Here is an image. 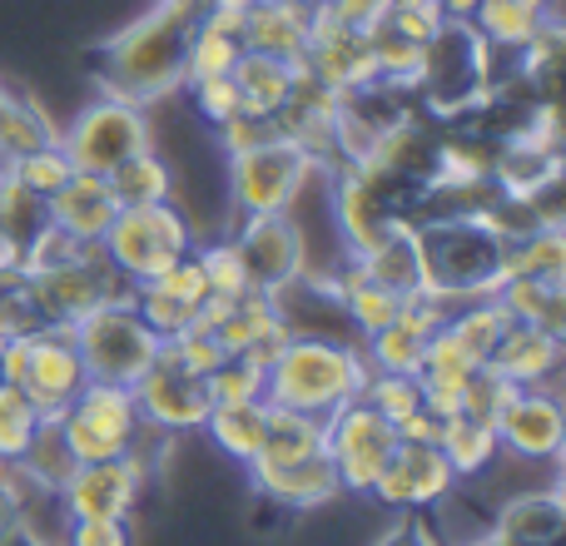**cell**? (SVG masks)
Here are the masks:
<instances>
[{"instance_id": "obj_1", "label": "cell", "mask_w": 566, "mask_h": 546, "mask_svg": "<svg viewBox=\"0 0 566 546\" xmlns=\"http://www.w3.org/2000/svg\"><path fill=\"white\" fill-rule=\"evenodd\" d=\"M199 10L205 0H155L129 25H119L95 55V80L105 85V95L145 109L175 99L185 85V50L199 25Z\"/></svg>"}, {"instance_id": "obj_2", "label": "cell", "mask_w": 566, "mask_h": 546, "mask_svg": "<svg viewBox=\"0 0 566 546\" xmlns=\"http://www.w3.org/2000/svg\"><path fill=\"white\" fill-rule=\"evenodd\" d=\"M422 288L448 308L472 298H497L507 283V224L497 209H452L428 224H412Z\"/></svg>"}, {"instance_id": "obj_3", "label": "cell", "mask_w": 566, "mask_h": 546, "mask_svg": "<svg viewBox=\"0 0 566 546\" xmlns=\"http://www.w3.org/2000/svg\"><path fill=\"white\" fill-rule=\"evenodd\" d=\"M368 382L358 343L338 338H289L264 372V402L308 418H328L333 408L353 402Z\"/></svg>"}, {"instance_id": "obj_4", "label": "cell", "mask_w": 566, "mask_h": 546, "mask_svg": "<svg viewBox=\"0 0 566 546\" xmlns=\"http://www.w3.org/2000/svg\"><path fill=\"white\" fill-rule=\"evenodd\" d=\"M199 234L189 224V214L169 199V204H139L119 209L115 224L99 239V254L109 259V269L125 283H149L165 269H175L185 254H195Z\"/></svg>"}, {"instance_id": "obj_5", "label": "cell", "mask_w": 566, "mask_h": 546, "mask_svg": "<svg viewBox=\"0 0 566 546\" xmlns=\"http://www.w3.org/2000/svg\"><path fill=\"white\" fill-rule=\"evenodd\" d=\"M70 338L80 348V363H85L90 382H115V388H135L149 368H155L159 338L145 318L135 313V303H105V308L85 313L80 323H70Z\"/></svg>"}, {"instance_id": "obj_6", "label": "cell", "mask_w": 566, "mask_h": 546, "mask_svg": "<svg viewBox=\"0 0 566 546\" xmlns=\"http://www.w3.org/2000/svg\"><path fill=\"white\" fill-rule=\"evenodd\" d=\"M318 159L308 149H298L289 135H274L269 145L244 149V155L224 159V185L234 219L249 214H289L293 199L318 179Z\"/></svg>"}, {"instance_id": "obj_7", "label": "cell", "mask_w": 566, "mask_h": 546, "mask_svg": "<svg viewBox=\"0 0 566 546\" xmlns=\"http://www.w3.org/2000/svg\"><path fill=\"white\" fill-rule=\"evenodd\" d=\"M492 60H497V50L482 45L478 30L448 20V25L428 40V65H422L418 95L428 99L432 115H452V119L472 115V109L488 105L492 85H497V80H492Z\"/></svg>"}, {"instance_id": "obj_8", "label": "cell", "mask_w": 566, "mask_h": 546, "mask_svg": "<svg viewBox=\"0 0 566 546\" xmlns=\"http://www.w3.org/2000/svg\"><path fill=\"white\" fill-rule=\"evenodd\" d=\"M60 149L70 155L75 175H99L105 179L115 165H125L129 155L155 145V125H149L145 105H129V99L99 95L85 109H75L65 129H55Z\"/></svg>"}, {"instance_id": "obj_9", "label": "cell", "mask_w": 566, "mask_h": 546, "mask_svg": "<svg viewBox=\"0 0 566 546\" xmlns=\"http://www.w3.org/2000/svg\"><path fill=\"white\" fill-rule=\"evenodd\" d=\"M55 428L75 462L129 458L149 432L135 408V388H115V382H85L80 398L55 418Z\"/></svg>"}, {"instance_id": "obj_10", "label": "cell", "mask_w": 566, "mask_h": 546, "mask_svg": "<svg viewBox=\"0 0 566 546\" xmlns=\"http://www.w3.org/2000/svg\"><path fill=\"white\" fill-rule=\"evenodd\" d=\"M323 448H328V458H333L338 487L373 497L392 448H398V428H392L382 412H373L363 398H353L323 418Z\"/></svg>"}, {"instance_id": "obj_11", "label": "cell", "mask_w": 566, "mask_h": 546, "mask_svg": "<svg viewBox=\"0 0 566 546\" xmlns=\"http://www.w3.org/2000/svg\"><path fill=\"white\" fill-rule=\"evenodd\" d=\"M30 293H35L40 313H45V323H80L85 313L105 308V303H125L129 293H135V283H125L115 269H109V259L99 254V244L80 249L75 259H65V264L55 269H40V273H25Z\"/></svg>"}, {"instance_id": "obj_12", "label": "cell", "mask_w": 566, "mask_h": 546, "mask_svg": "<svg viewBox=\"0 0 566 546\" xmlns=\"http://www.w3.org/2000/svg\"><path fill=\"white\" fill-rule=\"evenodd\" d=\"M239 259L249 269V283L259 293H279L283 283L308 273V229L298 224V214H249L234 219L229 229Z\"/></svg>"}, {"instance_id": "obj_13", "label": "cell", "mask_w": 566, "mask_h": 546, "mask_svg": "<svg viewBox=\"0 0 566 546\" xmlns=\"http://www.w3.org/2000/svg\"><path fill=\"white\" fill-rule=\"evenodd\" d=\"M149 477V458L129 452V458H109V462H80L75 477L60 487V512L65 522H90V517H129L145 497Z\"/></svg>"}, {"instance_id": "obj_14", "label": "cell", "mask_w": 566, "mask_h": 546, "mask_svg": "<svg viewBox=\"0 0 566 546\" xmlns=\"http://www.w3.org/2000/svg\"><path fill=\"white\" fill-rule=\"evenodd\" d=\"M135 408L149 432L159 438H179V432H205L209 418V392L205 378L189 372L169 348H159L155 368L135 382Z\"/></svg>"}, {"instance_id": "obj_15", "label": "cell", "mask_w": 566, "mask_h": 546, "mask_svg": "<svg viewBox=\"0 0 566 546\" xmlns=\"http://www.w3.org/2000/svg\"><path fill=\"white\" fill-rule=\"evenodd\" d=\"M492 428H497L502 452L522 462H562L566 452V412L552 388H512Z\"/></svg>"}, {"instance_id": "obj_16", "label": "cell", "mask_w": 566, "mask_h": 546, "mask_svg": "<svg viewBox=\"0 0 566 546\" xmlns=\"http://www.w3.org/2000/svg\"><path fill=\"white\" fill-rule=\"evenodd\" d=\"M85 382H90L85 363H80V348L65 323H45L40 333H30V363H25V378H20V392L40 408V418L55 422L80 398Z\"/></svg>"}, {"instance_id": "obj_17", "label": "cell", "mask_w": 566, "mask_h": 546, "mask_svg": "<svg viewBox=\"0 0 566 546\" xmlns=\"http://www.w3.org/2000/svg\"><path fill=\"white\" fill-rule=\"evenodd\" d=\"M452 487H458V472L448 468L438 442H398L373 497L392 512H428L442 507L452 497Z\"/></svg>"}, {"instance_id": "obj_18", "label": "cell", "mask_w": 566, "mask_h": 546, "mask_svg": "<svg viewBox=\"0 0 566 546\" xmlns=\"http://www.w3.org/2000/svg\"><path fill=\"white\" fill-rule=\"evenodd\" d=\"M488 368L512 388H552L562 368V333L532 328V323H512L502 343L492 348Z\"/></svg>"}, {"instance_id": "obj_19", "label": "cell", "mask_w": 566, "mask_h": 546, "mask_svg": "<svg viewBox=\"0 0 566 546\" xmlns=\"http://www.w3.org/2000/svg\"><path fill=\"white\" fill-rule=\"evenodd\" d=\"M308 20L313 6H303V0H249L239 45L274 60H303L308 55Z\"/></svg>"}, {"instance_id": "obj_20", "label": "cell", "mask_w": 566, "mask_h": 546, "mask_svg": "<svg viewBox=\"0 0 566 546\" xmlns=\"http://www.w3.org/2000/svg\"><path fill=\"white\" fill-rule=\"evenodd\" d=\"M45 214L60 234L80 239V244H99L105 229L115 224L119 204H115V195H109V185L99 175H70V185L45 199Z\"/></svg>"}, {"instance_id": "obj_21", "label": "cell", "mask_w": 566, "mask_h": 546, "mask_svg": "<svg viewBox=\"0 0 566 546\" xmlns=\"http://www.w3.org/2000/svg\"><path fill=\"white\" fill-rule=\"evenodd\" d=\"M254 482L269 502H279V507H289V512H313V507H323V502H333L343 492L328 448L313 452V458H303V462H289V468L254 472Z\"/></svg>"}, {"instance_id": "obj_22", "label": "cell", "mask_w": 566, "mask_h": 546, "mask_svg": "<svg viewBox=\"0 0 566 546\" xmlns=\"http://www.w3.org/2000/svg\"><path fill=\"white\" fill-rule=\"evenodd\" d=\"M298 65L303 60H274V55H259V50H244L234 65V85H239L244 115L279 119L283 105L293 99V85H298Z\"/></svg>"}, {"instance_id": "obj_23", "label": "cell", "mask_w": 566, "mask_h": 546, "mask_svg": "<svg viewBox=\"0 0 566 546\" xmlns=\"http://www.w3.org/2000/svg\"><path fill=\"white\" fill-rule=\"evenodd\" d=\"M566 532V502L562 492H522L497 512L492 537L502 546H557Z\"/></svg>"}, {"instance_id": "obj_24", "label": "cell", "mask_w": 566, "mask_h": 546, "mask_svg": "<svg viewBox=\"0 0 566 546\" xmlns=\"http://www.w3.org/2000/svg\"><path fill=\"white\" fill-rule=\"evenodd\" d=\"M105 185L119 209H139V204H169L179 189V175H175V165L149 145V149H139V155H129L125 165L109 169Z\"/></svg>"}, {"instance_id": "obj_25", "label": "cell", "mask_w": 566, "mask_h": 546, "mask_svg": "<svg viewBox=\"0 0 566 546\" xmlns=\"http://www.w3.org/2000/svg\"><path fill=\"white\" fill-rule=\"evenodd\" d=\"M323 452V418H308V412H289L269 402V432H264V448L259 458L249 462V472H274L289 468V462H303Z\"/></svg>"}, {"instance_id": "obj_26", "label": "cell", "mask_w": 566, "mask_h": 546, "mask_svg": "<svg viewBox=\"0 0 566 546\" xmlns=\"http://www.w3.org/2000/svg\"><path fill=\"white\" fill-rule=\"evenodd\" d=\"M442 458H448V468L462 477H478V472H488L492 462H497L502 442H497V428L482 418H468V412H452V418H442V438H438Z\"/></svg>"}, {"instance_id": "obj_27", "label": "cell", "mask_w": 566, "mask_h": 546, "mask_svg": "<svg viewBox=\"0 0 566 546\" xmlns=\"http://www.w3.org/2000/svg\"><path fill=\"white\" fill-rule=\"evenodd\" d=\"M205 432L224 458L234 462H254L259 448H264V432H269V402H234V408H209Z\"/></svg>"}, {"instance_id": "obj_28", "label": "cell", "mask_w": 566, "mask_h": 546, "mask_svg": "<svg viewBox=\"0 0 566 546\" xmlns=\"http://www.w3.org/2000/svg\"><path fill=\"white\" fill-rule=\"evenodd\" d=\"M358 264L363 279H373V283H382V288H392V293H418L422 288V269H418V244H412V224L402 219L398 229H392L388 239H382L373 254H363V259H353Z\"/></svg>"}, {"instance_id": "obj_29", "label": "cell", "mask_w": 566, "mask_h": 546, "mask_svg": "<svg viewBox=\"0 0 566 546\" xmlns=\"http://www.w3.org/2000/svg\"><path fill=\"white\" fill-rule=\"evenodd\" d=\"M502 308L512 323H532V328H566V279H507L497 288Z\"/></svg>"}, {"instance_id": "obj_30", "label": "cell", "mask_w": 566, "mask_h": 546, "mask_svg": "<svg viewBox=\"0 0 566 546\" xmlns=\"http://www.w3.org/2000/svg\"><path fill=\"white\" fill-rule=\"evenodd\" d=\"M547 20L552 15H532V10L517 6V0H482L478 15H472L468 25L478 30V40L488 50H497V55H517V50L527 45L542 25H547Z\"/></svg>"}, {"instance_id": "obj_31", "label": "cell", "mask_w": 566, "mask_h": 546, "mask_svg": "<svg viewBox=\"0 0 566 546\" xmlns=\"http://www.w3.org/2000/svg\"><path fill=\"white\" fill-rule=\"evenodd\" d=\"M279 333H283V323L274 313V298L254 288V293H244V298L229 308V318L214 328V338H219V348H224L229 358H239V353H254L259 343L279 338Z\"/></svg>"}, {"instance_id": "obj_32", "label": "cell", "mask_w": 566, "mask_h": 546, "mask_svg": "<svg viewBox=\"0 0 566 546\" xmlns=\"http://www.w3.org/2000/svg\"><path fill=\"white\" fill-rule=\"evenodd\" d=\"M75 452L65 448V438H60L55 422H45V428L35 432V442H30L25 452H20L15 472L20 482H30L35 492H45V497H60V487H65L70 477H75Z\"/></svg>"}, {"instance_id": "obj_33", "label": "cell", "mask_w": 566, "mask_h": 546, "mask_svg": "<svg viewBox=\"0 0 566 546\" xmlns=\"http://www.w3.org/2000/svg\"><path fill=\"white\" fill-rule=\"evenodd\" d=\"M0 169H6L20 189H30L35 199L60 195V189L70 185V175H75V165H70V155L60 149L55 135L30 145V149H20V155H10V159H0Z\"/></svg>"}, {"instance_id": "obj_34", "label": "cell", "mask_w": 566, "mask_h": 546, "mask_svg": "<svg viewBox=\"0 0 566 546\" xmlns=\"http://www.w3.org/2000/svg\"><path fill=\"white\" fill-rule=\"evenodd\" d=\"M507 328H512V313L502 308V298H472V303H458V308L448 313V333L482 363V368H488L492 348L502 343Z\"/></svg>"}, {"instance_id": "obj_35", "label": "cell", "mask_w": 566, "mask_h": 546, "mask_svg": "<svg viewBox=\"0 0 566 546\" xmlns=\"http://www.w3.org/2000/svg\"><path fill=\"white\" fill-rule=\"evenodd\" d=\"M373 55H378V85L398 90V95H418L422 65H428V45L398 35L392 25H378L373 30Z\"/></svg>"}, {"instance_id": "obj_36", "label": "cell", "mask_w": 566, "mask_h": 546, "mask_svg": "<svg viewBox=\"0 0 566 546\" xmlns=\"http://www.w3.org/2000/svg\"><path fill=\"white\" fill-rule=\"evenodd\" d=\"M45 224H50L45 199H35L30 189H20L15 179L0 169V239H6V249L15 254V264H20V254L35 244V234Z\"/></svg>"}, {"instance_id": "obj_37", "label": "cell", "mask_w": 566, "mask_h": 546, "mask_svg": "<svg viewBox=\"0 0 566 546\" xmlns=\"http://www.w3.org/2000/svg\"><path fill=\"white\" fill-rule=\"evenodd\" d=\"M422 353H428V338L412 333L408 323H398V318H392L388 328H378L373 338H363V363H368V372H408V378H418Z\"/></svg>"}, {"instance_id": "obj_38", "label": "cell", "mask_w": 566, "mask_h": 546, "mask_svg": "<svg viewBox=\"0 0 566 546\" xmlns=\"http://www.w3.org/2000/svg\"><path fill=\"white\" fill-rule=\"evenodd\" d=\"M50 135H55V125L45 119V109H35L20 90L0 85V159L20 155V149L40 145Z\"/></svg>"}, {"instance_id": "obj_39", "label": "cell", "mask_w": 566, "mask_h": 546, "mask_svg": "<svg viewBox=\"0 0 566 546\" xmlns=\"http://www.w3.org/2000/svg\"><path fill=\"white\" fill-rule=\"evenodd\" d=\"M239 55H244V45H239L234 35H224V30L205 25L199 20L195 35H189V50H185V85L189 80H214V75H234ZM179 85V90H185Z\"/></svg>"}, {"instance_id": "obj_40", "label": "cell", "mask_w": 566, "mask_h": 546, "mask_svg": "<svg viewBox=\"0 0 566 546\" xmlns=\"http://www.w3.org/2000/svg\"><path fill=\"white\" fill-rule=\"evenodd\" d=\"M40 428H45V418H40L35 402H30L15 382H0V462L15 468L20 452L35 442Z\"/></svg>"}, {"instance_id": "obj_41", "label": "cell", "mask_w": 566, "mask_h": 546, "mask_svg": "<svg viewBox=\"0 0 566 546\" xmlns=\"http://www.w3.org/2000/svg\"><path fill=\"white\" fill-rule=\"evenodd\" d=\"M209 408H234V402H264V368L249 358H224L214 372H205Z\"/></svg>"}, {"instance_id": "obj_42", "label": "cell", "mask_w": 566, "mask_h": 546, "mask_svg": "<svg viewBox=\"0 0 566 546\" xmlns=\"http://www.w3.org/2000/svg\"><path fill=\"white\" fill-rule=\"evenodd\" d=\"M195 259H199V269H205L209 293H219V298H244V293H254L249 269H244V259H239V249L229 234L214 239V244H195Z\"/></svg>"}, {"instance_id": "obj_43", "label": "cell", "mask_w": 566, "mask_h": 546, "mask_svg": "<svg viewBox=\"0 0 566 546\" xmlns=\"http://www.w3.org/2000/svg\"><path fill=\"white\" fill-rule=\"evenodd\" d=\"M358 398L398 428L402 418H412V412L422 408V382L408 378V372H368V382H363Z\"/></svg>"}, {"instance_id": "obj_44", "label": "cell", "mask_w": 566, "mask_h": 546, "mask_svg": "<svg viewBox=\"0 0 566 546\" xmlns=\"http://www.w3.org/2000/svg\"><path fill=\"white\" fill-rule=\"evenodd\" d=\"M179 95L189 99V109H195V119L199 125H209V129H219V125H229L234 115H244V105H239V85H234V75H214V80H189Z\"/></svg>"}, {"instance_id": "obj_45", "label": "cell", "mask_w": 566, "mask_h": 546, "mask_svg": "<svg viewBox=\"0 0 566 546\" xmlns=\"http://www.w3.org/2000/svg\"><path fill=\"white\" fill-rule=\"evenodd\" d=\"M40 328H45V313H40L30 283L25 279L6 283V288H0V343L30 338V333H40Z\"/></svg>"}, {"instance_id": "obj_46", "label": "cell", "mask_w": 566, "mask_h": 546, "mask_svg": "<svg viewBox=\"0 0 566 546\" xmlns=\"http://www.w3.org/2000/svg\"><path fill=\"white\" fill-rule=\"evenodd\" d=\"M382 25H392L398 35L418 40V45H428L432 35H438L442 25H448V15H442L438 0H392V15L382 20Z\"/></svg>"}, {"instance_id": "obj_47", "label": "cell", "mask_w": 566, "mask_h": 546, "mask_svg": "<svg viewBox=\"0 0 566 546\" xmlns=\"http://www.w3.org/2000/svg\"><path fill=\"white\" fill-rule=\"evenodd\" d=\"M274 135H283L279 129V119H259V115H234L229 125H219L214 129V145H219V155L224 159H234V155H244V149H259V145H269Z\"/></svg>"}, {"instance_id": "obj_48", "label": "cell", "mask_w": 566, "mask_h": 546, "mask_svg": "<svg viewBox=\"0 0 566 546\" xmlns=\"http://www.w3.org/2000/svg\"><path fill=\"white\" fill-rule=\"evenodd\" d=\"M165 348L175 353V358L185 363L189 372H199V378H205V372H214L219 363L229 358V353L219 348V338H214V333H205V328H185V333H179V338H169Z\"/></svg>"}, {"instance_id": "obj_49", "label": "cell", "mask_w": 566, "mask_h": 546, "mask_svg": "<svg viewBox=\"0 0 566 546\" xmlns=\"http://www.w3.org/2000/svg\"><path fill=\"white\" fill-rule=\"evenodd\" d=\"M60 546H135V527H129V517L65 522V542Z\"/></svg>"}, {"instance_id": "obj_50", "label": "cell", "mask_w": 566, "mask_h": 546, "mask_svg": "<svg viewBox=\"0 0 566 546\" xmlns=\"http://www.w3.org/2000/svg\"><path fill=\"white\" fill-rule=\"evenodd\" d=\"M512 398V382H502L492 368H478V378L468 382V392H462V412L468 418H482V422H492L502 412V402Z\"/></svg>"}, {"instance_id": "obj_51", "label": "cell", "mask_w": 566, "mask_h": 546, "mask_svg": "<svg viewBox=\"0 0 566 546\" xmlns=\"http://www.w3.org/2000/svg\"><path fill=\"white\" fill-rule=\"evenodd\" d=\"M155 288H165V293H175V298H185V303H205L209 298V283H205V269H199V259L195 254H185L175 269H165L159 279H149Z\"/></svg>"}, {"instance_id": "obj_52", "label": "cell", "mask_w": 566, "mask_h": 546, "mask_svg": "<svg viewBox=\"0 0 566 546\" xmlns=\"http://www.w3.org/2000/svg\"><path fill=\"white\" fill-rule=\"evenodd\" d=\"M323 6H328L348 30H363V35H373V30L392 15V0H323Z\"/></svg>"}, {"instance_id": "obj_53", "label": "cell", "mask_w": 566, "mask_h": 546, "mask_svg": "<svg viewBox=\"0 0 566 546\" xmlns=\"http://www.w3.org/2000/svg\"><path fill=\"white\" fill-rule=\"evenodd\" d=\"M442 438V418L432 408H418L412 418L398 422V442H438Z\"/></svg>"}, {"instance_id": "obj_54", "label": "cell", "mask_w": 566, "mask_h": 546, "mask_svg": "<svg viewBox=\"0 0 566 546\" xmlns=\"http://www.w3.org/2000/svg\"><path fill=\"white\" fill-rule=\"evenodd\" d=\"M378 546H438V542H432V532L422 527V522H412V512H402V522Z\"/></svg>"}, {"instance_id": "obj_55", "label": "cell", "mask_w": 566, "mask_h": 546, "mask_svg": "<svg viewBox=\"0 0 566 546\" xmlns=\"http://www.w3.org/2000/svg\"><path fill=\"white\" fill-rule=\"evenodd\" d=\"M0 546H60V542H50L45 532L35 527V522H30V517H20L15 527H10L6 537H0Z\"/></svg>"}, {"instance_id": "obj_56", "label": "cell", "mask_w": 566, "mask_h": 546, "mask_svg": "<svg viewBox=\"0 0 566 546\" xmlns=\"http://www.w3.org/2000/svg\"><path fill=\"white\" fill-rule=\"evenodd\" d=\"M438 6H442V15H448V20H458V25H468V20L478 15V6H482V0H438Z\"/></svg>"}, {"instance_id": "obj_57", "label": "cell", "mask_w": 566, "mask_h": 546, "mask_svg": "<svg viewBox=\"0 0 566 546\" xmlns=\"http://www.w3.org/2000/svg\"><path fill=\"white\" fill-rule=\"evenodd\" d=\"M15 279H25L20 264H15V259H0V288H6V283H15Z\"/></svg>"}]
</instances>
